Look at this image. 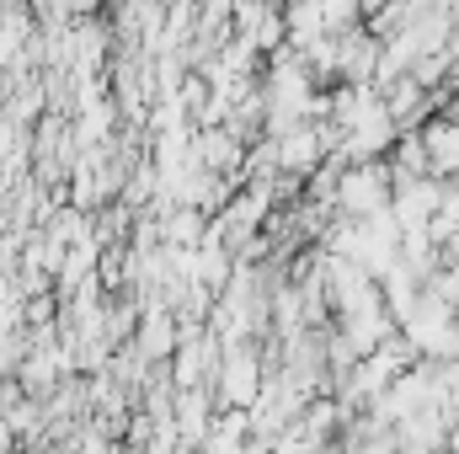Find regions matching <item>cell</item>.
Returning a JSON list of instances; mask_svg holds the SVG:
<instances>
[{"label":"cell","instance_id":"2","mask_svg":"<svg viewBox=\"0 0 459 454\" xmlns=\"http://www.w3.org/2000/svg\"><path fill=\"white\" fill-rule=\"evenodd\" d=\"M316 155H321V139H316L310 128H299V134H283V139H278V161H283V166H294V171L316 166Z\"/></svg>","mask_w":459,"mask_h":454},{"label":"cell","instance_id":"1","mask_svg":"<svg viewBox=\"0 0 459 454\" xmlns=\"http://www.w3.org/2000/svg\"><path fill=\"white\" fill-rule=\"evenodd\" d=\"M256 390H262L256 358H251L240 342L225 347V358H220V401H225V406H251V401H256Z\"/></svg>","mask_w":459,"mask_h":454}]
</instances>
